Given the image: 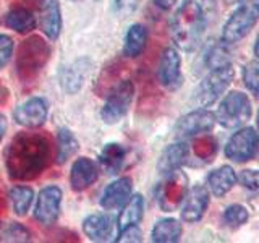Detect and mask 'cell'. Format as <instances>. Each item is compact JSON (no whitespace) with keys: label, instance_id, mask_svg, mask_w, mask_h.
Instances as JSON below:
<instances>
[{"label":"cell","instance_id":"6da1fadb","mask_svg":"<svg viewBox=\"0 0 259 243\" xmlns=\"http://www.w3.org/2000/svg\"><path fill=\"white\" fill-rule=\"evenodd\" d=\"M51 159V143L42 133L21 132L5 149V167L13 180H34Z\"/></svg>","mask_w":259,"mask_h":243},{"label":"cell","instance_id":"7a4b0ae2","mask_svg":"<svg viewBox=\"0 0 259 243\" xmlns=\"http://www.w3.org/2000/svg\"><path fill=\"white\" fill-rule=\"evenodd\" d=\"M174 43L190 52L196 49L204 31V13L196 0H183L170 23Z\"/></svg>","mask_w":259,"mask_h":243},{"label":"cell","instance_id":"3957f363","mask_svg":"<svg viewBox=\"0 0 259 243\" xmlns=\"http://www.w3.org/2000/svg\"><path fill=\"white\" fill-rule=\"evenodd\" d=\"M51 57V47L47 43L39 36H32L26 39L20 46L18 60H16V68H18V75L24 81L36 79L37 75Z\"/></svg>","mask_w":259,"mask_h":243},{"label":"cell","instance_id":"277c9868","mask_svg":"<svg viewBox=\"0 0 259 243\" xmlns=\"http://www.w3.org/2000/svg\"><path fill=\"white\" fill-rule=\"evenodd\" d=\"M259 21V0H241L238 8L225 21L222 43L235 44L245 37Z\"/></svg>","mask_w":259,"mask_h":243},{"label":"cell","instance_id":"5b68a950","mask_svg":"<svg viewBox=\"0 0 259 243\" xmlns=\"http://www.w3.org/2000/svg\"><path fill=\"white\" fill-rule=\"evenodd\" d=\"M251 113H253V107H251V101L248 99V96L240 91H232L222 99L214 115L215 122H219L224 128L235 130L245 125L249 120Z\"/></svg>","mask_w":259,"mask_h":243},{"label":"cell","instance_id":"8992f818","mask_svg":"<svg viewBox=\"0 0 259 243\" xmlns=\"http://www.w3.org/2000/svg\"><path fill=\"white\" fill-rule=\"evenodd\" d=\"M233 78L235 71L232 68V63L210 70V73L201 81L196 93H194V101H196L199 107H209L210 104H214L227 91V88L230 86Z\"/></svg>","mask_w":259,"mask_h":243},{"label":"cell","instance_id":"52a82bcc","mask_svg":"<svg viewBox=\"0 0 259 243\" xmlns=\"http://www.w3.org/2000/svg\"><path fill=\"white\" fill-rule=\"evenodd\" d=\"M133 94H135V86L130 79L120 81L118 85H115L110 89V93L101 110V117L105 124L113 125L118 120H121V117H125L130 105H132Z\"/></svg>","mask_w":259,"mask_h":243},{"label":"cell","instance_id":"ba28073f","mask_svg":"<svg viewBox=\"0 0 259 243\" xmlns=\"http://www.w3.org/2000/svg\"><path fill=\"white\" fill-rule=\"evenodd\" d=\"M259 148V135L254 128L245 127L235 132L225 144V156L233 162H248L254 157Z\"/></svg>","mask_w":259,"mask_h":243},{"label":"cell","instance_id":"9c48e42d","mask_svg":"<svg viewBox=\"0 0 259 243\" xmlns=\"http://www.w3.org/2000/svg\"><path fill=\"white\" fill-rule=\"evenodd\" d=\"M215 125V115L210 110L199 107L190 113L183 115L175 125V136L178 140L186 138H198L201 135H207L212 132Z\"/></svg>","mask_w":259,"mask_h":243},{"label":"cell","instance_id":"30bf717a","mask_svg":"<svg viewBox=\"0 0 259 243\" xmlns=\"http://www.w3.org/2000/svg\"><path fill=\"white\" fill-rule=\"evenodd\" d=\"M62 206V190L55 185L44 186L39 191L36 206H34V219L40 225H52L57 222L60 216Z\"/></svg>","mask_w":259,"mask_h":243},{"label":"cell","instance_id":"8fae6325","mask_svg":"<svg viewBox=\"0 0 259 243\" xmlns=\"http://www.w3.org/2000/svg\"><path fill=\"white\" fill-rule=\"evenodd\" d=\"M186 191H188L186 190V177L180 170L167 174L165 180L160 183L157 191V199L160 208L164 211H174L183 201Z\"/></svg>","mask_w":259,"mask_h":243},{"label":"cell","instance_id":"7c38bea8","mask_svg":"<svg viewBox=\"0 0 259 243\" xmlns=\"http://www.w3.org/2000/svg\"><path fill=\"white\" fill-rule=\"evenodd\" d=\"M159 81L168 91H175L182 86L183 83V75H182V59L177 49L167 47L160 55L159 60Z\"/></svg>","mask_w":259,"mask_h":243},{"label":"cell","instance_id":"4fadbf2b","mask_svg":"<svg viewBox=\"0 0 259 243\" xmlns=\"http://www.w3.org/2000/svg\"><path fill=\"white\" fill-rule=\"evenodd\" d=\"M209 201H210V194L206 186L194 185L193 188L186 191L183 198V206L180 211L182 219L188 224L199 222L209 208Z\"/></svg>","mask_w":259,"mask_h":243},{"label":"cell","instance_id":"5bb4252c","mask_svg":"<svg viewBox=\"0 0 259 243\" xmlns=\"http://www.w3.org/2000/svg\"><path fill=\"white\" fill-rule=\"evenodd\" d=\"M49 113V104L44 97H29L28 101H24L21 105H18L13 113L16 124L26 128H37L44 125Z\"/></svg>","mask_w":259,"mask_h":243},{"label":"cell","instance_id":"9a60e30c","mask_svg":"<svg viewBox=\"0 0 259 243\" xmlns=\"http://www.w3.org/2000/svg\"><path fill=\"white\" fill-rule=\"evenodd\" d=\"M133 191V182L130 177H121L107 185L101 198V206L105 211H117L130 199Z\"/></svg>","mask_w":259,"mask_h":243},{"label":"cell","instance_id":"2e32d148","mask_svg":"<svg viewBox=\"0 0 259 243\" xmlns=\"http://www.w3.org/2000/svg\"><path fill=\"white\" fill-rule=\"evenodd\" d=\"M40 29L44 34L55 40L62 31V12L59 0H40L39 5Z\"/></svg>","mask_w":259,"mask_h":243},{"label":"cell","instance_id":"e0dca14e","mask_svg":"<svg viewBox=\"0 0 259 243\" xmlns=\"http://www.w3.org/2000/svg\"><path fill=\"white\" fill-rule=\"evenodd\" d=\"M188 157H190V146L183 140H180L167 146L164 152L160 154V159L157 162V170L162 175L172 174L175 170H180L182 166L186 164Z\"/></svg>","mask_w":259,"mask_h":243},{"label":"cell","instance_id":"ac0fdd59","mask_svg":"<svg viewBox=\"0 0 259 243\" xmlns=\"http://www.w3.org/2000/svg\"><path fill=\"white\" fill-rule=\"evenodd\" d=\"M97 177H99V167L96 162L88 157H79L71 167L70 185L75 191H83L97 180Z\"/></svg>","mask_w":259,"mask_h":243},{"label":"cell","instance_id":"d6986e66","mask_svg":"<svg viewBox=\"0 0 259 243\" xmlns=\"http://www.w3.org/2000/svg\"><path fill=\"white\" fill-rule=\"evenodd\" d=\"M115 222L107 214H93L84 219L83 230L86 237L93 241H109L113 237Z\"/></svg>","mask_w":259,"mask_h":243},{"label":"cell","instance_id":"ffe728a7","mask_svg":"<svg viewBox=\"0 0 259 243\" xmlns=\"http://www.w3.org/2000/svg\"><path fill=\"white\" fill-rule=\"evenodd\" d=\"M237 182H238V177L235 174L233 167L230 166H222L212 170V172L207 175V188L217 198L225 196Z\"/></svg>","mask_w":259,"mask_h":243},{"label":"cell","instance_id":"44dd1931","mask_svg":"<svg viewBox=\"0 0 259 243\" xmlns=\"http://www.w3.org/2000/svg\"><path fill=\"white\" fill-rule=\"evenodd\" d=\"M126 148L120 143H109L99 154V167L109 175H117L125 166Z\"/></svg>","mask_w":259,"mask_h":243},{"label":"cell","instance_id":"7402d4cb","mask_svg":"<svg viewBox=\"0 0 259 243\" xmlns=\"http://www.w3.org/2000/svg\"><path fill=\"white\" fill-rule=\"evenodd\" d=\"M143 216H144V198L141 194H133L120 209V216L117 221L118 232L123 230L125 227L138 225L141 222Z\"/></svg>","mask_w":259,"mask_h":243},{"label":"cell","instance_id":"603a6c76","mask_svg":"<svg viewBox=\"0 0 259 243\" xmlns=\"http://www.w3.org/2000/svg\"><path fill=\"white\" fill-rule=\"evenodd\" d=\"M146 44H148V29H146V26L138 23L132 24L125 36L123 55L128 59H136L144 52Z\"/></svg>","mask_w":259,"mask_h":243},{"label":"cell","instance_id":"cb8c5ba5","mask_svg":"<svg viewBox=\"0 0 259 243\" xmlns=\"http://www.w3.org/2000/svg\"><path fill=\"white\" fill-rule=\"evenodd\" d=\"M182 233H183V227L180 221L167 217L156 222L151 232V240L156 243H175L180 240Z\"/></svg>","mask_w":259,"mask_h":243},{"label":"cell","instance_id":"d4e9b609","mask_svg":"<svg viewBox=\"0 0 259 243\" xmlns=\"http://www.w3.org/2000/svg\"><path fill=\"white\" fill-rule=\"evenodd\" d=\"M5 24L10 29L26 34V32L32 31L36 28V16L31 13L28 8H13L5 15Z\"/></svg>","mask_w":259,"mask_h":243},{"label":"cell","instance_id":"484cf974","mask_svg":"<svg viewBox=\"0 0 259 243\" xmlns=\"http://www.w3.org/2000/svg\"><path fill=\"white\" fill-rule=\"evenodd\" d=\"M10 196V202H12V209L16 216H26V213L29 211L32 201H34V191L29 186L24 185H16L8 193Z\"/></svg>","mask_w":259,"mask_h":243},{"label":"cell","instance_id":"4316f807","mask_svg":"<svg viewBox=\"0 0 259 243\" xmlns=\"http://www.w3.org/2000/svg\"><path fill=\"white\" fill-rule=\"evenodd\" d=\"M78 151V140L68 128H60L57 132V162L65 164Z\"/></svg>","mask_w":259,"mask_h":243},{"label":"cell","instance_id":"83f0119b","mask_svg":"<svg viewBox=\"0 0 259 243\" xmlns=\"http://www.w3.org/2000/svg\"><path fill=\"white\" fill-rule=\"evenodd\" d=\"M83 78H84L83 67H79L78 63H75L73 67H67V68L62 70L60 83H62L65 91L73 94L81 88V85H83Z\"/></svg>","mask_w":259,"mask_h":243},{"label":"cell","instance_id":"f1b7e54d","mask_svg":"<svg viewBox=\"0 0 259 243\" xmlns=\"http://www.w3.org/2000/svg\"><path fill=\"white\" fill-rule=\"evenodd\" d=\"M31 233L26 227L18 222L0 224V241H28Z\"/></svg>","mask_w":259,"mask_h":243},{"label":"cell","instance_id":"f546056e","mask_svg":"<svg viewBox=\"0 0 259 243\" xmlns=\"http://www.w3.org/2000/svg\"><path fill=\"white\" fill-rule=\"evenodd\" d=\"M243 83L248 91L259 99V60L249 62L243 67Z\"/></svg>","mask_w":259,"mask_h":243},{"label":"cell","instance_id":"4dcf8cb0","mask_svg":"<svg viewBox=\"0 0 259 243\" xmlns=\"http://www.w3.org/2000/svg\"><path fill=\"white\" fill-rule=\"evenodd\" d=\"M248 217H249V214L245 206L230 205L224 213V222L229 227H232V229H237V227H241L243 224H246Z\"/></svg>","mask_w":259,"mask_h":243},{"label":"cell","instance_id":"1f68e13d","mask_svg":"<svg viewBox=\"0 0 259 243\" xmlns=\"http://www.w3.org/2000/svg\"><path fill=\"white\" fill-rule=\"evenodd\" d=\"M229 44H217L214 46L206 55V63L210 70L219 68V67H225V65H230V57H229V51L227 47Z\"/></svg>","mask_w":259,"mask_h":243},{"label":"cell","instance_id":"d6a6232c","mask_svg":"<svg viewBox=\"0 0 259 243\" xmlns=\"http://www.w3.org/2000/svg\"><path fill=\"white\" fill-rule=\"evenodd\" d=\"M238 182L251 191H259V170L254 169L241 170L238 175Z\"/></svg>","mask_w":259,"mask_h":243},{"label":"cell","instance_id":"836d02e7","mask_svg":"<svg viewBox=\"0 0 259 243\" xmlns=\"http://www.w3.org/2000/svg\"><path fill=\"white\" fill-rule=\"evenodd\" d=\"M13 39L7 34H0V68H4L13 55Z\"/></svg>","mask_w":259,"mask_h":243},{"label":"cell","instance_id":"e575fe53","mask_svg":"<svg viewBox=\"0 0 259 243\" xmlns=\"http://www.w3.org/2000/svg\"><path fill=\"white\" fill-rule=\"evenodd\" d=\"M117 241L118 243H123V241H141V230L138 229V225L125 227L123 230L118 232Z\"/></svg>","mask_w":259,"mask_h":243},{"label":"cell","instance_id":"d590c367","mask_svg":"<svg viewBox=\"0 0 259 243\" xmlns=\"http://www.w3.org/2000/svg\"><path fill=\"white\" fill-rule=\"evenodd\" d=\"M141 0H115V7H117V10L121 12V13H133L138 5H140Z\"/></svg>","mask_w":259,"mask_h":243},{"label":"cell","instance_id":"8d00e7d4","mask_svg":"<svg viewBox=\"0 0 259 243\" xmlns=\"http://www.w3.org/2000/svg\"><path fill=\"white\" fill-rule=\"evenodd\" d=\"M154 4L162 8V10H168V8H172L177 4V0H154Z\"/></svg>","mask_w":259,"mask_h":243},{"label":"cell","instance_id":"74e56055","mask_svg":"<svg viewBox=\"0 0 259 243\" xmlns=\"http://www.w3.org/2000/svg\"><path fill=\"white\" fill-rule=\"evenodd\" d=\"M7 127H8V124H7V118L0 113V141L4 140V136H5V133H7Z\"/></svg>","mask_w":259,"mask_h":243},{"label":"cell","instance_id":"f35d334b","mask_svg":"<svg viewBox=\"0 0 259 243\" xmlns=\"http://www.w3.org/2000/svg\"><path fill=\"white\" fill-rule=\"evenodd\" d=\"M254 55H256V59L259 60V36H257L256 43H254Z\"/></svg>","mask_w":259,"mask_h":243},{"label":"cell","instance_id":"ab89813d","mask_svg":"<svg viewBox=\"0 0 259 243\" xmlns=\"http://www.w3.org/2000/svg\"><path fill=\"white\" fill-rule=\"evenodd\" d=\"M225 2H227V4H240L241 0H225Z\"/></svg>","mask_w":259,"mask_h":243},{"label":"cell","instance_id":"60d3db41","mask_svg":"<svg viewBox=\"0 0 259 243\" xmlns=\"http://www.w3.org/2000/svg\"><path fill=\"white\" fill-rule=\"evenodd\" d=\"M256 124H257V128H259V110H257V117H256Z\"/></svg>","mask_w":259,"mask_h":243}]
</instances>
